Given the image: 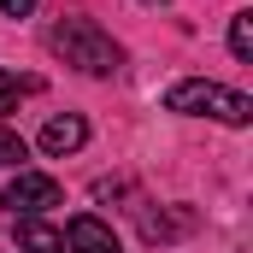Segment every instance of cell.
<instances>
[{
  "label": "cell",
  "instance_id": "1",
  "mask_svg": "<svg viewBox=\"0 0 253 253\" xmlns=\"http://www.w3.org/2000/svg\"><path fill=\"white\" fill-rule=\"evenodd\" d=\"M47 42H53V53L65 65H77V71H88V77H112L118 65H124V47L94 24V18H59L53 30H47Z\"/></svg>",
  "mask_w": 253,
  "mask_h": 253
},
{
  "label": "cell",
  "instance_id": "5",
  "mask_svg": "<svg viewBox=\"0 0 253 253\" xmlns=\"http://www.w3.org/2000/svg\"><path fill=\"white\" fill-rule=\"evenodd\" d=\"M83 141H88V124H83L77 112H59V118H47V124H42V153H53V159L77 153Z\"/></svg>",
  "mask_w": 253,
  "mask_h": 253
},
{
  "label": "cell",
  "instance_id": "11",
  "mask_svg": "<svg viewBox=\"0 0 253 253\" xmlns=\"http://www.w3.org/2000/svg\"><path fill=\"white\" fill-rule=\"evenodd\" d=\"M0 12H6V18H30V12H36V0H0Z\"/></svg>",
  "mask_w": 253,
  "mask_h": 253
},
{
  "label": "cell",
  "instance_id": "3",
  "mask_svg": "<svg viewBox=\"0 0 253 253\" xmlns=\"http://www.w3.org/2000/svg\"><path fill=\"white\" fill-rule=\"evenodd\" d=\"M65 189L47 177V171H18L12 183H6V194H0V206L12 212V218H42L47 206H59Z\"/></svg>",
  "mask_w": 253,
  "mask_h": 253
},
{
  "label": "cell",
  "instance_id": "8",
  "mask_svg": "<svg viewBox=\"0 0 253 253\" xmlns=\"http://www.w3.org/2000/svg\"><path fill=\"white\" fill-rule=\"evenodd\" d=\"M36 88H42L36 77H12V71H0V118H6V112H18V100H24V94H36Z\"/></svg>",
  "mask_w": 253,
  "mask_h": 253
},
{
  "label": "cell",
  "instance_id": "6",
  "mask_svg": "<svg viewBox=\"0 0 253 253\" xmlns=\"http://www.w3.org/2000/svg\"><path fill=\"white\" fill-rule=\"evenodd\" d=\"M12 236H18V253H65V236L42 218H12Z\"/></svg>",
  "mask_w": 253,
  "mask_h": 253
},
{
  "label": "cell",
  "instance_id": "7",
  "mask_svg": "<svg viewBox=\"0 0 253 253\" xmlns=\"http://www.w3.org/2000/svg\"><path fill=\"white\" fill-rule=\"evenodd\" d=\"M194 212H141V236L147 242H171V236H189Z\"/></svg>",
  "mask_w": 253,
  "mask_h": 253
},
{
  "label": "cell",
  "instance_id": "10",
  "mask_svg": "<svg viewBox=\"0 0 253 253\" xmlns=\"http://www.w3.org/2000/svg\"><path fill=\"white\" fill-rule=\"evenodd\" d=\"M24 159V135H12V129H0V165H18ZM24 171V165H18Z\"/></svg>",
  "mask_w": 253,
  "mask_h": 253
},
{
  "label": "cell",
  "instance_id": "4",
  "mask_svg": "<svg viewBox=\"0 0 253 253\" xmlns=\"http://www.w3.org/2000/svg\"><path fill=\"white\" fill-rule=\"evenodd\" d=\"M65 248L71 253H118V236H112V224H100V218H71L65 224Z\"/></svg>",
  "mask_w": 253,
  "mask_h": 253
},
{
  "label": "cell",
  "instance_id": "2",
  "mask_svg": "<svg viewBox=\"0 0 253 253\" xmlns=\"http://www.w3.org/2000/svg\"><path fill=\"white\" fill-rule=\"evenodd\" d=\"M165 112H183V118H218V124H253V100L242 88H224V83H206V77H189V83H171L165 88Z\"/></svg>",
  "mask_w": 253,
  "mask_h": 253
},
{
  "label": "cell",
  "instance_id": "12",
  "mask_svg": "<svg viewBox=\"0 0 253 253\" xmlns=\"http://www.w3.org/2000/svg\"><path fill=\"white\" fill-rule=\"evenodd\" d=\"M147 6H165V0H147Z\"/></svg>",
  "mask_w": 253,
  "mask_h": 253
},
{
  "label": "cell",
  "instance_id": "9",
  "mask_svg": "<svg viewBox=\"0 0 253 253\" xmlns=\"http://www.w3.org/2000/svg\"><path fill=\"white\" fill-rule=\"evenodd\" d=\"M230 53L236 59H253V12H236L230 18Z\"/></svg>",
  "mask_w": 253,
  "mask_h": 253
}]
</instances>
